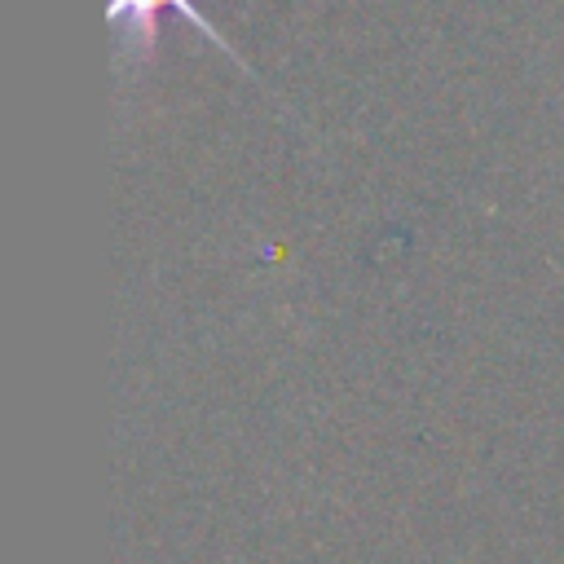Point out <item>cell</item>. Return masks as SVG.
<instances>
[{"label":"cell","mask_w":564,"mask_h":564,"mask_svg":"<svg viewBox=\"0 0 564 564\" xmlns=\"http://www.w3.org/2000/svg\"><path fill=\"white\" fill-rule=\"evenodd\" d=\"M163 9H176L185 22H194V26L203 31V40H212L216 48H225V53L242 66V57L229 48V40L216 31V22H212L194 0H110V4H106V18L119 22V31H123V53H128L132 62H150V57H154V48H159V13H163Z\"/></svg>","instance_id":"obj_1"}]
</instances>
